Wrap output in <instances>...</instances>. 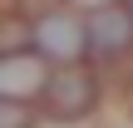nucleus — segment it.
Wrapping results in <instances>:
<instances>
[{
	"instance_id": "f257e3e1",
	"label": "nucleus",
	"mask_w": 133,
	"mask_h": 128,
	"mask_svg": "<svg viewBox=\"0 0 133 128\" xmlns=\"http://www.w3.org/2000/svg\"><path fill=\"white\" fill-rule=\"evenodd\" d=\"M104 99V84L99 74L84 64V59H69V64H49V79L39 89V104L54 123H84Z\"/></svg>"
},
{
	"instance_id": "f03ea898",
	"label": "nucleus",
	"mask_w": 133,
	"mask_h": 128,
	"mask_svg": "<svg viewBox=\"0 0 133 128\" xmlns=\"http://www.w3.org/2000/svg\"><path fill=\"white\" fill-rule=\"evenodd\" d=\"M133 49V20L118 0L109 5H94L89 20H84V54L89 59H123Z\"/></svg>"
},
{
	"instance_id": "7ed1b4c3",
	"label": "nucleus",
	"mask_w": 133,
	"mask_h": 128,
	"mask_svg": "<svg viewBox=\"0 0 133 128\" xmlns=\"http://www.w3.org/2000/svg\"><path fill=\"white\" fill-rule=\"evenodd\" d=\"M49 79V59L35 49V44H15V49H0V99H20V104H35L39 89Z\"/></svg>"
},
{
	"instance_id": "20e7f679",
	"label": "nucleus",
	"mask_w": 133,
	"mask_h": 128,
	"mask_svg": "<svg viewBox=\"0 0 133 128\" xmlns=\"http://www.w3.org/2000/svg\"><path fill=\"white\" fill-rule=\"evenodd\" d=\"M30 44H35L49 64L84 59V20H79V15H64V10H49V15L30 20Z\"/></svg>"
},
{
	"instance_id": "39448f33",
	"label": "nucleus",
	"mask_w": 133,
	"mask_h": 128,
	"mask_svg": "<svg viewBox=\"0 0 133 128\" xmlns=\"http://www.w3.org/2000/svg\"><path fill=\"white\" fill-rule=\"evenodd\" d=\"M39 113L35 104H20V99H0V128H35Z\"/></svg>"
},
{
	"instance_id": "423d86ee",
	"label": "nucleus",
	"mask_w": 133,
	"mask_h": 128,
	"mask_svg": "<svg viewBox=\"0 0 133 128\" xmlns=\"http://www.w3.org/2000/svg\"><path fill=\"white\" fill-rule=\"evenodd\" d=\"M10 5H15V15H25V20H39V15L59 10V0H10Z\"/></svg>"
},
{
	"instance_id": "0eeeda50",
	"label": "nucleus",
	"mask_w": 133,
	"mask_h": 128,
	"mask_svg": "<svg viewBox=\"0 0 133 128\" xmlns=\"http://www.w3.org/2000/svg\"><path fill=\"white\" fill-rule=\"evenodd\" d=\"M74 5H89V10H94V5H109V0H74Z\"/></svg>"
},
{
	"instance_id": "6e6552de",
	"label": "nucleus",
	"mask_w": 133,
	"mask_h": 128,
	"mask_svg": "<svg viewBox=\"0 0 133 128\" xmlns=\"http://www.w3.org/2000/svg\"><path fill=\"white\" fill-rule=\"evenodd\" d=\"M118 5H123V10H128V20H133V0H118Z\"/></svg>"
}]
</instances>
